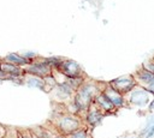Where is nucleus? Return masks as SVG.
<instances>
[{
  "label": "nucleus",
  "instance_id": "obj_29",
  "mask_svg": "<svg viewBox=\"0 0 154 138\" xmlns=\"http://www.w3.org/2000/svg\"><path fill=\"white\" fill-rule=\"evenodd\" d=\"M153 58H154V55H153Z\"/></svg>",
  "mask_w": 154,
  "mask_h": 138
},
{
  "label": "nucleus",
  "instance_id": "obj_6",
  "mask_svg": "<svg viewBox=\"0 0 154 138\" xmlns=\"http://www.w3.org/2000/svg\"><path fill=\"white\" fill-rule=\"evenodd\" d=\"M55 70H58L60 73H63L66 78L85 76L84 72H83L82 66H81L77 61H75V60H72V59L63 58V60L60 61L59 66H58Z\"/></svg>",
  "mask_w": 154,
  "mask_h": 138
},
{
  "label": "nucleus",
  "instance_id": "obj_20",
  "mask_svg": "<svg viewBox=\"0 0 154 138\" xmlns=\"http://www.w3.org/2000/svg\"><path fill=\"white\" fill-rule=\"evenodd\" d=\"M146 70H148L149 72H152L153 74H154V58L152 56L149 60H147L146 62H143V65H142Z\"/></svg>",
  "mask_w": 154,
  "mask_h": 138
},
{
  "label": "nucleus",
  "instance_id": "obj_1",
  "mask_svg": "<svg viewBox=\"0 0 154 138\" xmlns=\"http://www.w3.org/2000/svg\"><path fill=\"white\" fill-rule=\"evenodd\" d=\"M105 85H106L105 82H99V80L85 78V80L83 82V84L75 91L73 97H72V101L79 108L82 119H83V115H84L87 108L93 103L95 96L103 90Z\"/></svg>",
  "mask_w": 154,
  "mask_h": 138
},
{
  "label": "nucleus",
  "instance_id": "obj_25",
  "mask_svg": "<svg viewBox=\"0 0 154 138\" xmlns=\"http://www.w3.org/2000/svg\"><path fill=\"white\" fill-rule=\"evenodd\" d=\"M147 110L149 113H154V97H152V100L149 101V103L147 106Z\"/></svg>",
  "mask_w": 154,
  "mask_h": 138
},
{
  "label": "nucleus",
  "instance_id": "obj_26",
  "mask_svg": "<svg viewBox=\"0 0 154 138\" xmlns=\"http://www.w3.org/2000/svg\"><path fill=\"white\" fill-rule=\"evenodd\" d=\"M52 138H65V136L60 134L59 132H57L54 128H53V133H52Z\"/></svg>",
  "mask_w": 154,
  "mask_h": 138
},
{
  "label": "nucleus",
  "instance_id": "obj_16",
  "mask_svg": "<svg viewBox=\"0 0 154 138\" xmlns=\"http://www.w3.org/2000/svg\"><path fill=\"white\" fill-rule=\"evenodd\" d=\"M65 138H90V133H89V128L88 127H81L76 131H73L72 133L65 136Z\"/></svg>",
  "mask_w": 154,
  "mask_h": 138
},
{
  "label": "nucleus",
  "instance_id": "obj_7",
  "mask_svg": "<svg viewBox=\"0 0 154 138\" xmlns=\"http://www.w3.org/2000/svg\"><path fill=\"white\" fill-rule=\"evenodd\" d=\"M105 116L106 115L97 108V106L95 103H91L87 108V110H85V113L83 115L84 126L88 127L89 130L90 128H94L95 126H97V125H100L102 122V120H103Z\"/></svg>",
  "mask_w": 154,
  "mask_h": 138
},
{
  "label": "nucleus",
  "instance_id": "obj_9",
  "mask_svg": "<svg viewBox=\"0 0 154 138\" xmlns=\"http://www.w3.org/2000/svg\"><path fill=\"white\" fill-rule=\"evenodd\" d=\"M103 95L109 100V102L119 110L122 108H125L126 107V102H125V95L118 92L117 90H114L108 83H106L103 90H102Z\"/></svg>",
  "mask_w": 154,
  "mask_h": 138
},
{
  "label": "nucleus",
  "instance_id": "obj_11",
  "mask_svg": "<svg viewBox=\"0 0 154 138\" xmlns=\"http://www.w3.org/2000/svg\"><path fill=\"white\" fill-rule=\"evenodd\" d=\"M0 71L7 77H24V74H25L24 73V67L13 65V64L4 61V60H1Z\"/></svg>",
  "mask_w": 154,
  "mask_h": 138
},
{
  "label": "nucleus",
  "instance_id": "obj_5",
  "mask_svg": "<svg viewBox=\"0 0 154 138\" xmlns=\"http://www.w3.org/2000/svg\"><path fill=\"white\" fill-rule=\"evenodd\" d=\"M114 90H117L118 92L123 94V95H126L130 90H132L137 83H136V79L134 77V74H124V76H120V77H117L114 79H111L109 82H107Z\"/></svg>",
  "mask_w": 154,
  "mask_h": 138
},
{
  "label": "nucleus",
  "instance_id": "obj_24",
  "mask_svg": "<svg viewBox=\"0 0 154 138\" xmlns=\"http://www.w3.org/2000/svg\"><path fill=\"white\" fill-rule=\"evenodd\" d=\"M144 89H146V90H147V91H148V92L154 97V82H153V83H150V84H148V85H146V86H144Z\"/></svg>",
  "mask_w": 154,
  "mask_h": 138
},
{
  "label": "nucleus",
  "instance_id": "obj_8",
  "mask_svg": "<svg viewBox=\"0 0 154 138\" xmlns=\"http://www.w3.org/2000/svg\"><path fill=\"white\" fill-rule=\"evenodd\" d=\"M49 94H53V97L57 102L65 103L73 97L75 90L66 83V80H64V82L57 83V85L54 86V89Z\"/></svg>",
  "mask_w": 154,
  "mask_h": 138
},
{
  "label": "nucleus",
  "instance_id": "obj_23",
  "mask_svg": "<svg viewBox=\"0 0 154 138\" xmlns=\"http://www.w3.org/2000/svg\"><path fill=\"white\" fill-rule=\"evenodd\" d=\"M153 136H154V124L148 128V131L144 134V138H152Z\"/></svg>",
  "mask_w": 154,
  "mask_h": 138
},
{
  "label": "nucleus",
  "instance_id": "obj_4",
  "mask_svg": "<svg viewBox=\"0 0 154 138\" xmlns=\"http://www.w3.org/2000/svg\"><path fill=\"white\" fill-rule=\"evenodd\" d=\"M52 70L53 68L43 60L42 56H37L36 60H34L32 62L28 64L24 67V73L36 76V77H40V78H45V77L52 74Z\"/></svg>",
  "mask_w": 154,
  "mask_h": 138
},
{
  "label": "nucleus",
  "instance_id": "obj_19",
  "mask_svg": "<svg viewBox=\"0 0 154 138\" xmlns=\"http://www.w3.org/2000/svg\"><path fill=\"white\" fill-rule=\"evenodd\" d=\"M1 138H18V128L6 127V132Z\"/></svg>",
  "mask_w": 154,
  "mask_h": 138
},
{
  "label": "nucleus",
  "instance_id": "obj_18",
  "mask_svg": "<svg viewBox=\"0 0 154 138\" xmlns=\"http://www.w3.org/2000/svg\"><path fill=\"white\" fill-rule=\"evenodd\" d=\"M43 82H45L43 91H45V92H47V94H49V92L54 89V86L57 85V80H55V78L53 77V74L45 77V78H43Z\"/></svg>",
  "mask_w": 154,
  "mask_h": 138
},
{
  "label": "nucleus",
  "instance_id": "obj_14",
  "mask_svg": "<svg viewBox=\"0 0 154 138\" xmlns=\"http://www.w3.org/2000/svg\"><path fill=\"white\" fill-rule=\"evenodd\" d=\"M23 85L43 90L45 82H43V78H40V77H36V76H31V74H24V77H23Z\"/></svg>",
  "mask_w": 154,
  "mask_h": 138
},
{
  "label": "nucleus",
  "instance_id": "obj_22",
  "mask_svg": "<svg viewBox=\"0 0 154 138\" xmlns=\"http://www.w3.org/2000/svg\"><path fill=\"white\" fill-rule=\"evenodd\" d=\"M153 124H154V114H152V115H150V118L148 119V121H147V125H146V127L143 128L142 133H143V134H146V132L148 131V128H149V127H150Z\"/></svg>",
  "mask_w": 154,
  "mask_h": 138
},
{
  "label": "nucleus",
  "instance_id": "obj_3",
  "mask_svg": "<svg viewBox=\"0 0 154 138\" xmlns=\"http://www.w3.org/2000/svg\"><path fill=\"white\" fill-rule=\"evenodd\" d=\"M152 95L141 85H136L132 90H130L125 95L126 107H138V108H147L149 101L152 100Z\"/></svg>",
  "mask_w": 154,
  "mask_h": 138
},
{
  "label": "nucleus",
  "instance_id": "obj_15",
  "mask_svg": "<svg viewBox=\"0 0 154 138\" xmlns=\"http://www.w3.org/2000/svg\"><path fill=\"white\" fill-rule=\"evenodd\" d=\"M31 138H52L53 128H46L43 126H35L30 128Z\"/></svg>",
  "mask_w": 154,
  "mask_h": 138
},
{
  "label": "nucleus",
  "instance_id": "obj_12",
  "mask_svg": "<svg viewBox=\"0 0 154 138\" xmlns=\"http://www.w3.org/2000/svg\"><path fill=\"white\" fill-rule=\"evenodd\" d=\"M132 74L135 77V79H136V83L138 85L143 86V88L146 85H148V84H150V83L154 82V74L152 72H149L148 70H146L143 66L138 67L135 71V73H132Z\"/></svg>",
  "mask_w": 154,
  "mask_h": 138
},
{
  "label": "nucleus",
  "instance_id": "obj_10",
  "mask_svg": "<svg viewBox=\"0 0 154 138\" xmlns=\"http://www.w3.org/2000/svg\"><path fill=\"white\" fill-rule=\"evenodd\" d=\"M93 103H95L96 106H97V108L105 114V115H108V114H114V113H117L118 112V109L109 102V100L103 95V92L101 91V92H99L96 96H95V98H94V101H93Z\"/></svg>",
  "mask_w": 154,
  "mask_h": 138
},
{
  "label": "nucleus",
  "instance_id": "obj_21",
  "mask_svg": "<svg viewBox=\"0 0 154 138\" xmlns=\"http://www.w3.org/2000/svg\"><path fill=\"white\" fill-rule=\"evenodd\" d=\"M18 138H31L30 128H18Z\"/></svg>",
  "mask_w": 154,
  "mask_h": 138
},
{
  "label": "nucleus",
  "instance_id": "obj_17",
  "mask_svg": "<svg viewBox=\"0 0 154 138\" xmlns=\"http://www.w3.org/2000/svg\"><path fill=\"white\" fill-rule=\"evenodd\" d=\"M85 76H79V77H72V78H66V83L76 91L82 84H83V82L85 80Z\"/></svg>",
  "mask_w": 154,
  "mask_h": 138
},
{
  "label": "nucleus",
  "instance_id": "obj_27",
  "mask_svg": "<svg viewBox=\"0 0 154 138\" xmlns=\"http://www.w3.org/2000/svg\"><path fill=\"white\" fill-rule=\"evenodd\" d=\"M1 128H2V126L0 125V138H1V137H2L4 134H5V132H6V130H5V132H1Z\"/></svg>",
  "mask_w": 154,
  "mask_h": 138
},
{
  "label": "nucleus",
  "instance_id": "obj_28",
  "mask_svg": "<svg viewBox=\"0 0 154 138\" xmlns=\"http://www.w3.org/2000/svg\"><path fill=\"white\" fill-rule=\"evenodd\" d=\"M0 64H1V58H0Z\"/></svg>",
  "mask_w": 154,
  "mask_h": 138
},
{
  "label": "nucleus",
  "instance_id": "obj_2",
  "mask_svg": "<svg viewBox=\"0 0 154 138\" xmlns=\"http://www.w3.org/2000/svg\"><path fill=\"white\" fill-rule=\"evenodd\" d=\"M53 128L63 136H67L73 131L84 127L83 119L78 115L69 114V113H55L53 116Z\"/></svg>",
  "mask_w": 154,
  "mask_h": 138
},
{
  "label": "nucleus",
  "instance_id": "obj_13",
  "mask_svg": "<svg viewBox=\"0 0 154 138\" xmlns=\"http://www.w3.org/2000/svg\"><path fill=\"white\" fill-rule=\"evenodd\" d=\"M1 60L7 61V62H11V64L17 65V66H20V67H25L28 64H30L29 60L25 59V56L23 54H19V53H8L4 58H1Z\"/></svg>",
  "mask_w": 154,
  "mask_h": 138
}]
</instances>
